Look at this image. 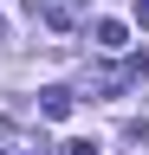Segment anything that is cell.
<instances>
[{"label": "cell", "instance_id": "cell-1", "mask_svg": "<svg viewBox=\"0 0 149 155\" xmlns=\"http://www.w3.org/2000/svg\"><path fill=\"white\" fill-rule=\"evenodd\" d=\"M39 110L52 116V123H59V116H71V91H65V84H52V91H39Z\"/></svg>", "mask_w": 149, "mask_h": 155}, {"label": "cell", "instance_id": "cell-2", "mask_svg": "<svg viewBox=\"0 0 149 155\" xmlns=\"http://www.w3.org/2000/svg\"><path fill=\"white\" fill-rule=\"evenodd\" d=\"M91 39H97V52H117V45H123V19H97Z\"/></svg>", "mask_w": 149, "mask_h": 155}, {"label": "cell", "instance_id": "cell-3", "mask_svg": "<svg viewBox=\"0 0 149 155\" xmlns=\"http://www.w3.org/2000/svg\"><path fill=\"white\" fill-rule=\"evenodd\" d=\"M65 155H104L97 142H65Z\"/></svg>", "mask_w": 149, "mask_h": 155}, {"label": "cell", "instance_id": "cell-4", "mask_svg": "<svg viewBox=\"0 0 149 155\" xmlns=\"http://www.w3.org/2000/svg\"><path fill=\"white\" fill-rule=\"evenodd\" d=\"M130 19H136V26H149V0H136V13H130Z\"/></svg>", "mask_w": 149, "mask_h": 155}]
</instances>
